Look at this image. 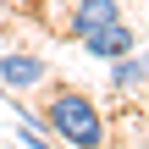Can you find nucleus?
Here are the masks:
<instances>
[{
  "label": "nucleus",
  "mask_w": 149,
  "mask_h": 149,
  "mask_svg": "<svg viewBox=\"0 0 149 149\" xmlns=\"http://www.w3.org/2000/svg\"><path fill=\"white\" fill-rule=\"evenodd\" d=\"M33 127L55 133L66 149H105V116H100L94 94H83V88H55Z\"/></svg>",
  "instance_id": "1"
},
{
  "label": "nucleus",
  "mask_w": 149,
  "mask_h": 149,
  "mask_svg": "<svg viewBox=\"0 0 149 149\" xmlns=\"http://www.w3.org/2000/svg\"><path fill=\"white\" fill-rule=\"evenodd\" d=\"M50 83V61L33 50H0V94H28Z\"/></svg>",
  "instance_id": "2"
},
{
  "label": "nucleus",
  "mask_w": 149,
  "mask_h": 149,
  "mask_svg": "<svg viewBox=\"0 0 149 149\" xmlns=\"http://www.w3.org/2000/svg\"><path fill=\"white\" fill-rule=\"evenodd\" d=\"M111 22H122V0H77L66 11V33L72 39H88V33H100Z\"/></svg>",
  "instance_id": "3"
},
{
  "label": "nucleus",
  "mask_w": 149,
  "mask_h": 149,
  "mask_svg": "<svg viewBox=\"0 0 149 149\" xmlns=\"http://www.w3.org/2000/svg\"><path fill=\"white\" fill-rule=\"evenodd\" d=\"M77 44H83V55H94V61H116V55L138 50V33H133L127 17H122V22H111V28H100V33H88V39H77Z\"/></svg>",
  "instance_id": "4"
},
{
  "label": "nucleus",
  "mask_w": 149,
  "mask_h": 149,
  "mask_svg": "<svg viewBox=\"0 0 149 149\" xmlns=\"http://www.w3.org/2000/svg\"><path fill=\"white\" fill-rule=\"evenodd\" d=\"M144 83H149V55L127 50V55L111 61V88H116V94H133V88H144Z\"/></svg>",
  "instance_id": "5"
},
{
  "label": "nucleus",
  "mask_w": 149,
  "mask_h": 149,
  "mask_svg": "<svg viewBox=\"0 0 149 149\" xmlns=\"http://www.w3.org/2000/svg\"><path fill=\"white\" fill-rule=\"evenodd\" d=\"M17 138H22V149H55L50 138H44V127H33V122H28V127H22Z\"/></svg>",
  "instance_id": "6"
},
{
  "label": "nucleus",
  "mask_w": 149,
  "mask_h": 149,
  "mask_svg": "<svg viewBox=\"0 0 149 149\" xmlns=\"http://www.w3.org/2000/svg\"><path fill=\"white\" fill-rule=\"evenodd\" d=\"M28 6H39V0H28Z\"/></svg>",
  "instance_id": "7"
}]
</instances>
